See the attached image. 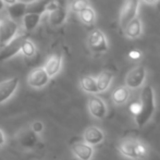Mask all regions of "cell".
I'll return each mask as SVG.
<instances>
[{"label": "cell", "mask_w": 160, "mask_h": 160, "mask_svg": "<svg viewBox=\"0 0 160 160\" xmlns=\"http://www.w3.org/2000/svg\"><path fill=\"white\" fill-rule=\"evenodd\" d=\"M141 112L135 117V122L137 127L143 128L147 124L152 118L156 110V100H155V91L150 85H145L141 92Z\"/></svg>", "instance_id": "6da1fadb"}, {"label": "cell", "mask_w": 160, "mask_h": 160, "mask_svg": "<svg viewBox=\"0 0 160 160\" xmlns=\"http://www.w3.org/2000/svg\"><path fill=\"white\" fill-rule=\"evenodd\" d=\"M118 149L123 157L133 160L145 159L149 154L147 145L139 139L135 138H125L121 141L118 146Z\"/></svg>", "instance_id": "7a4b0ae2"}, {"label": "cell", "mask_w": 160, "mask_h": 160, "mask_svg": "<svg viewBox=\"0 0 160 160\" xmlns=\"http://www.w3.org/2000/svg\"><path fill=\"white\" fill-rule=\"evenodd\" d=\"M87 47L93 53H105L109 49V42L101 30H93L87 37Z\"/></svg>", "instance_id": "3957f363"}, {"label": "cell", "mask_w": 160, "mask_h": 160, "mask_svg": "<svg viewBox=\"0 0 160 160\" xmlns=\"http://www.w3.org/2000/svg\"><path fill=\"white\" fill-rule=\"evenodd\" d=\"M20 26L18 22L4 17L1 20V30H0V47H4L11 42L15 37L19 36Z\"/></svg>", "instance_id": "277c9868"}, {"label": "cell", "mask_w": 160, "mask_h": 160, "mask_svg": "<svg viewBox=\"0 0 160 160\" xmlns=\"http://www.w3.org/2000/svg\"><path fill=\"white\" fill-rule=\"evenodd\" d=\"M147 76V70L144 65H136L128 72L124 83L128 89H138L144 85Z\"/></svg>", "instance_id": "5b68a950"}, {"label": "cell", "mask_w": 160, "mask_h": 160, "mask_svg": "<svg viewBox=\"0 0 160 160\" xmlns=\"http://www.w3.org/2000/svg\"><path fill=\"white\" fill-rule=\"evenodd\" d=\"M141 0H125L120 12L119 23L122 28H124L133 19L138 17V10Z\"/></svg>", "instance_id": "8992f818"}, {"label": "cell", "mask_w": 160, "mask_h": 160, "mask_svg": "<svg viewBox=\"0 0 160 160\" xmlns=\"http://www.w3.org/2000/svg\"><path fill=\"white\" fill-rule=\"evenodd\" d=\"M87 107H88L89 113L95 119H98V120L105 119L108 114V108L106 102L100 97L96 95H92L89 97L88 102H87Z\"/></svg>", "instance_id": "52a82bcc"}, {"label": "cell", "mask_w": 160, "mask_h": 160, "mask_svg": "<svg viewBox=\"0 0 160 160\" xmlns=\"http://www.w3.org/2000/svg\"><path fill=\"white\" fill-rule=\"evenodd\" d=\"M24 35H19L15 37L11 42L6 45L0 49V61H7V60L11 59V58L15 57L17 55L20 53V49H21V44L24 39Z\"/></svg>", "instance_id": "ba28073f"}, {"label": "cell", "mask_w": 160, "mask_h": 160, "mask_svg": "<svg viewBox=\"0 0 160 160\" xmlns=\"http://www.w3.org/2000/svg\"><path fill=\"white\" fill-rule=\"evenodd\" d=\"M50 78L48 76V74L46 73V71L44 70V68H37L34 69L28 76V84L33 88H42L49 83Z\"/></svg>", "instance_id": "9c48e42d"}, {"label": "cell", "mask_w": 160, "mask_h": 160, "mask_svg": "<svg viewBox=\"0 0 160 160\" xmlns=\"http://www.w3.org/2000/svg\"><path fill=\"white\" fill-rule=\"evenodd\" d=\"M19 78H11L0 82V105L11 98L19 87Z\"/></svg>", "instance_id": "30bf717a"}, {"label": "cell", "mask_w": 160, "mask_h": 160, "mask_svg": "<svg viewBox=\"0 0 160 160\" xmlns=\"http://www.w3.org/2000/svg\"><path fill=\"white\" fill-rule=\"evenodd\" d=\"M73 155L78 160H91L94 156V147L85 142H76L71 146Z\"/></svg>", "instance_id": "8fae6325"}, {"label": "cell", "mask_w": 160, "mask_h": 160, "mask_svg": "<svg viewBox=\"0 0 160 160\" xmlns=\"http://www.w3.org/2000/svg\"><path fill=\"white\" fill-rule=\"evenodd\" d=\"M83 139L86 144L91 146H95L102 143L105 139V133L101 128L97 127H89L83 133Z\"/></svg>", "instance_id": "7c38bea8"}, {"label": "cell", "mask_w": 160, "mask_h": 160, "mask_svg": "<svg viewBox=\"0 0 160 160\" xmlns=\"http://www.w3.org/2000/svg\"><path fill=\"white\" fill-rule=\"evenodd\" d=\"M69 17V8L63 6H59L56 10L48 13V22L51 26H61L67 22Z\"/></svg>", "instance_id": "4fadbf2b"}, {"label": "cell", "mask_w": 160, "mask_h": 160, "mask_svg": "<svg viewBox=\"0 0 160 160\" xmlns=\"http://www.w3.org/2000/svg\"><path fill=\"white\" fill-rule=\"evenodd\" d=\"M62 61L63 58L59 53H53L50 57L47 59L46 63L44 65V70L46 71V73L48 74L49 78H53L56 76L62 69Z\"/></svg>", "instance_id": "5bb4252c"}, {"label": "cell", "mask_w": 160, "mask_h": 160, "mask_svg": "<svg viewBox=\"0 0 160 160\" xmlns=\"http://www.w3.org/2000/svg\"><path fill=\"white\" fill-rule=\"evenodd\" d=\"M124 34L128 38L130 39H136V38L141 37L143 34L144 28H143V22H142L141 18L136 17L135 19H133L130 23H128V25L123 28Z\"/></svg>", "instance_id": "9a60e30c"}, {"label": "cell", "mask_w": 160, "mask_h": 160, "mask_svg": "<svg viewBox=\"0 0 160 160\" xmlns=\"http://www.w3.org/2000/svg\"><path fill=\"white\" fill-rule=\"evenodd\" d=\"M26 8H28V2L23 1H19L12 6H8L7 7V17L17 22L18 20L23 19V17L26 14Z\"/></svg>", "instance_id": "2e32d148"}, {"label": "cell", "mask_w": 160, "mask_h": 160, "mask_svg": "<svg viewBox=\"0 0 160 160\" xmlns=\"http://www.w3.org/2000/svg\"><path fill=\"white\" fill-rule=\"evenodd\" d=\"M113 73L111 71H108V70L100 72L97 75V78H95L98 93H103V92H107L109 89V87L111 86L112 81H113Z\"/></svg>", "instance_id": "e0dca14e"}, {"label": "cell", "mask_w": 160, "mask_h": 160, "mask_svg": "<svg viewBox=\"0 0 160 160\" xmlns=\"http://www.w3.org/2000/svg\"><path fill=\"white\" fill-rule=\"evenodd\" d=\"M53 1H56V0H32V1L28 2L26 13H34V14L44 15L46 13L48 6Z\"/></svg>", "instance_id": "ac0fdd59"}, {"label": "cell", "mask_w": 160, "mask_h": 160, "mask_svg": "<svg viewBox=\"0 0 160 160\" xmlns=\"http://www.w3.org/2000/svg\"><path fill=\"white\" fill-rule=\"evenodd\" d=\"M42 14H34V13H26L22 19V26L25 33L33 32L38 24L42 21Z\"/></svg>", "instance_id": "d6986e66"}, {"label": "cell", "mask_w": 160, "mask_h": 160, "mask_svg": "<svg viewBox=\"0 0 160 160\" xmlns=\"http://www.w3.org/2000/svg\"><path fill=\"white\" fill-rule=\"evenodd\" d=\"M18 141L21 144L23 147L25 148H32L37 144V134L33 132L32 130L28 128L24 130L22 132H20V134L18 135Z\"/></svg>", "instance_id": "ffe728a7"}, {"label": "cell", "mask_w": 160, "mask_h": 160, "mask_svg": "<svg viewBox=\"0 0 160 160\" xmlns=\"http://www.w3.org/2000/svg\"><path fill=\"white\" fill-rule=\"evenodd\" d=\"M131 91L127 86H119L112 92L111 94V100L114 105L117 106H122L130 99Z\"/></svg>", "instance_id": "44dd1931"}, {"label": "cell", "mask_w": 160, "mask_h": 160, "mask_svg": "<svg viewBox=\"0 0 160 160\" xmlns=\"http://www.w3.org/2000/svg\"><path fill=\"white\" fill-rule=\"evenodd\" d=\"M80 86L85 93L91 94V95H95L98 94V89H97L96 84V78L92 75H85L80 80Z\"/></svg>", "instance_id": "7402d4cb"}, {"label": "cell", "mask_w": 160, "mask_h": 160, "mask_svg": "<svg viewBox=\"0 0 160 160\" xmlns=\"http://www.w3.org/2000/svg\"><path fill=\"white\" fill-rule=\"evenodd\" d=\"M78 18H80L81 22L83 24L87 26H92L95 24L96 22V19H97V15H96V12L94 10L93 7H88V8L84 9L83 11H81L78 13Z\"/></svg>", "instance_id": "603a6c76"}, {"label": "cell", "mask_w": 160, "mask_h": 160, "mask_svg": "<svg viewBox=\"0 0 160 160\" xmlns=\"http://www.w3.org/2000/svg\"><path fill=\"white\" fill-rule=\"evenodd\" d=\"M37 52L36 46L31 39L24 38L23 42L21 44V49H20V53L24 56L25 58H33Z\"/></svg>", "instance_id": "cb8c5ba5"}, {"label": "cell", "mask_w": 160, "mask_h": 160, "mask_svg": "<svg viewBox=\"0 0 160 160\" xmlns=\"http://www.w3.org/2000/svg\"><path fill=\"white\" fill-rule=\"evenodd\" d=\"M88 7H91L89 0H72L71 3H70L69 10H71L72 12H75L78 14L81 11L88 8Z\"/></svg>", "instance_id": "d4e9b609"}, {"label": "cell", "mask_w": 160, "mask_h": 160, "mask_svg": "<svg viewBox=\"0 0 160 160\" xmlns=\"http://www.w3.org/2000/svg\"><path fill=\"white\" fill-rule=\"evenodd\" d=\"M128 110L134 117L138 116V113L141 112V103H139V101H134V102L131 103L130 107H128Z\"/></svg>", "instance_id": "484cf974"}, {"label": "cell", "mask_w": 160, "mask_h": 160, "mask_svg": "<svg viewBox=\"0 0 160 160\" xmlns=\"http://www.w3.org/2000/svg\"><path fill=\"white\" fill-rule=\"evenodd\" d=\"M128 57L130 58L131 60H139L142 57H143V52L138 49H132L130 52L128 53Z\"/></svg>", "instance_id": "4316f807"}, {"label": "cell", "mask_w": 160, "mask_h": 160, "mask_svg": "<svg viewBox=\"0 0 160 160\" xmlns=\"http://www.w3.org/2000/svg\"><path fill=\"white\" fill-rule=\"evenodd\" d=\"M31 130H32L35 134H39V133H42V131H44V124H42V122H40V121H34L32 123V127H31Z\"/></svg>", "instance_id": "83f0119b"}, {"label": "cell", "mask_w": 160, "mask_h": 160, "mask_svg": "<svg viewBox=\"0 0 160 160\" xmlns=\"http://www.w3.org/2000/svg\"><path fill=\"white\" fill-rule=\"evenodd\" d=\"M4 143H6V135H4L3 131L0 128V146L4 145Z\"/></svg>", "instance_id": "f1b7e54d"}, {"label": "cell", "mask_w": 160, "mask_h": 160, "mask_svg": "<svg viewBox=\"0 0 160 160\" xmlns=\"http://www.w3.org/2000/svg\"><path fill=\"white\" fill-rule=\"evenodd\" d=\"M2 1H3V3L6 4V7H8V6H12V4L19 2V0H2Z\"/></svg>", "instance_id": "f546056e"}, {"label": "cell", "mask_w": 160, "mask_h": 160, "mask_svg": "<svg viewBox=\"0 0 160 160\" xmlns=\"http://www.w3.org/2000/svg\"><path fill=\"white\" fill-rule=\"evenodd\" d=\"M142 1L146 4H149V6H154V4H156L159 0H142Z\"/></svg>", "instance_id": "4dcf8cb0"}, {"label": "cell", "mask_w": 160, "mask_h": 160, "mask_svg": "<svg viewBox=\"0 0 160 160\" xmlns=\"http://www.w3.org/2000/svg\"><path fill=\"white\" fill-rule=\"evenodd\" d=\"M4 9H6V4L3 3V1H2V0H0V12H1V11H3Z\"/></svg>", "instance_id": "1f68e13d"}, {"label": "cell", "mask_w": 160, "mask_h": 160, "mask_svg": "<svg viewBox=\"0 0 160 160\" xmlns=\"http://www.w3.org/2000/svg\"><path fill=\"white\" fill-rule=\"evenodd\" d=\"M0 30H1V20H0Z\"/></svg>", "instance_id": "d6a6232c"}]
</instances>
